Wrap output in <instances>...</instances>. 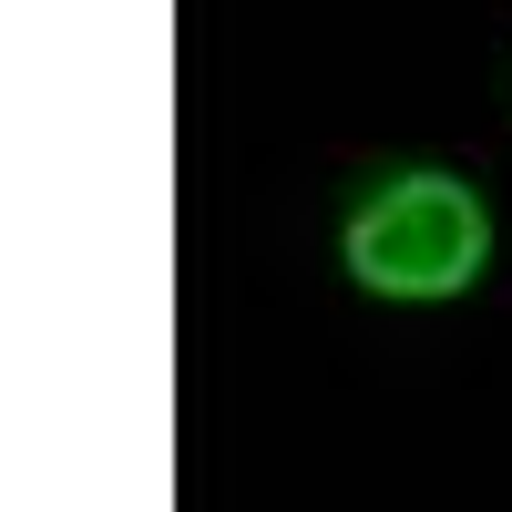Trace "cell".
I'll list each match as a JSON object with an SVG mask.
<instances>
[{
    "mask_svg": "<svg viewBox=\"0 0 512 512\" xmlns=\"http://www.w3.org/2000/svg\"><path fill=\"white\" fill-rule=\"evenodd\" d=\"M338 267L349 287L369 297H400V308H441V297H472L482 267H492V216L482 195L441 175V164H420V175H390L349 205V226H338Z\"/></svg>",
    "mask_w": 512,
    "mask_h": 512,
    "instance_id": "6da1fadb",
    "label": "cell"
}]
</instances>
